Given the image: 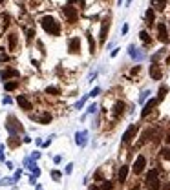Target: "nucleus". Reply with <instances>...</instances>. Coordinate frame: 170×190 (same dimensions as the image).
Segmentation results:
<instances>
[{
    "mask_svg": "<svg viewBox=\"0 0 170 190\" xmlns=\"http://www.w3.org/2000/svg\"><path fill=\"white\" fill-rule=\"evenodd\" d=\"M157 102H159L157 99H150V101H148V102L145 104V110H143V113H141V115H143V117H146V115H148V113H150V112H152V108L155 106V104H157Z\"/></svg>",
    "mask_w": 170,
    "mask_h": 190,
    "instance_id": "nucleus-14",
    "label": "nucleus"
},
{
    "mask_svg": "<svg viewBox=\"0 0 170 190\" xmlns=\"http://www.w3.org/2000/svg\"><path fill=\"white\" fill-rule=\"evenodd\" d=\"M154 7L157 9V11H163V9H165V4H166V0H154Z\"/></svg>",
    "mask_w": 170,
    "mask_h": 190,
    "instance_id": "nucleus-21",
    "label": "nucleus"
},
{
    "mask_svg": "<svg viewBox=\"0 0 170 190\" xmlns=\"http://www.w3.org/2000/svg\"><path fill=\"white\" fill-rule=\"evenodd\" d=\"M33 38H35V29L29 26V28H26V42H28V44H31Z\"/></svg>",
    "mask_w": 170,
    "mask_h": 190,
    "instance_id": "nucleus-17",
    "label": "nucleus"
},
{
    "mask_svg": "<svg viewBox=\"0 0 170 190\" xmlns=\"http://www.w3.org/2000/svg\"><path fill=\"white\" fill-rule=\"evenodd\" d=\"M90 190H99V188H97V186H92V188H90Z\"/></svg>",
    "mask_w": 170,
    "mask_h": 190,
    "instance_id": "nucleus-32",
    "label": "nucleus"
},
{
    "mask_svg": "<svg viewBox=\"0 0 170 190\" xmlns=\"http://www.w3.org/2000/svg\"><path fill=\"white\" fill-rule=\"evenodd\" d=\"M62 13H64V17H66V20L70 24H75L77 20H79V11H77V7H73V6H64L62 7Z\"/></svg>",
    "mask_w": 170,
    "mask_h": 190,
    "instance_id": "nucleus-2",
    "label": "nucleus"
},
{
    "mask_svg": "<svg viewBox=\"0 0 170 190\" xmlns=\"http://www.w3.org/2000/svg\"><path fill=\"white\" fill-rule=\"evenodd\" d=\"M46 93H51V95H59V93H60V90H59V88H55V86H48V88H46Z\"/></svg>",
    "mask_w": 170,
    "mask_h": 190,
    "instance_id": "nucleus-24",
    "label": "nucleus"
},
{
    "mask_svg": "<svg viewBox=\"0 0 170 190\" xmlns=\"http://www.w3.org/2000/svg\"><path fill=\"white\" fill-rule=\"evenodd\" d=\"M157 38H159V42H163V44H168V42H170L168 29H166V26H165L163 22L157 24Z\"/></svg>",
    "mask_w": 170,
    "mask_h": 190,
    "instance_id": "nucleus-7",
    "label": "nucleus"
},
{
    "mask_svg": "<svg viewBox=\"0 0 170 190\" xmlns=\"http://www.w3.org/2000/svg\"><path fill=\"white\" fill-rule=\"evenodd\" d=\"M145 165H146V159H145L143 155H139V157H137V161H135V165H134V172L135 174H141L145 170Z\"/></svg>",
    "mask_w": 170,
    "mask_h": 190,
    "instance_id": "nucleus-11",
    "label": "nucleus"
},
{
    "mask_svg": "<svg viewBox=\"0 0 170 190\" xmlns=\"http://www.w3.org/2000/svg\"><path fill=\"white\" fill-rule=\"evenodd\" d=\"M135 132H137V124H132L130 128L124 132V135H123V141H124V143H128V141L132 139V137L135 135Z\"/></svg>",
    "mask_w": 170,
    "mask_h": 190,
    "instance_id": "nucleus-13",
    "label": "nucleus"
},
{
    "mask_svg": "<svg viewBox=\"0 0 170 190\" xmlns=\"http://www.w3.org/2000/svg\"><path fill=\"white\" fill-rule=\"evenodd\" d=\"M148 71H150V77H152L154 80H161V77H163V70H161V66H159V64H155V62H154Z\"/></svg>",
    "mask_w": 170,
    "mask_h": 190,
    "instance_id": "nucleus-8",
    "label": "nucleus"
},
{
    "mask_svg": "<svg viewBox=\"0 0 170 190\" xmlns=\"http://www.w3.org/2000/svg\"><path fill=\"white\" fill-rule=\"evenodd\" d=\"M68 51L73 55H79L81 53V38L79 37H71L68 40Z\"/></svg>",
    "mask_w": 170,
    "mask_h": 190,
    "instance_id": "nucleus-6",
    "label": "nucleus"
},
{
    "mask_svg": "<svg viewBox=\"0 0 170 190\" xmlns=\"http://www.w3.org/2000/svg\"><path fill=\"white\" fill-rule=\"evenodd\" d=\"M7 49L11 51V53H15L18 49V31H15V29L7 33Z\"/></svg>",
    "mask_w": 170,
    "mask_h": 190,
    "instance_id": "nucleus-3",
    "label": "nucleus"
},
{
    "mask_svg": "<svg viewBox=\"0 0 170 190\" xmlns=\"http://www.w3.org/2000/svg\"><path fill=\"white\" fill-rule=\"evenodd\" d=\"M99 93H101V88H93V91L88 95V97H95V95H99Z\"/></svg>",
    "mask_w": 170,
    "mask_h": 190,
    "instance_id": "nucleus-27",
    "label": "nucleus"
},
{
    "mask_svg": "<svg viewBox=\"0 0 170 190\" xmlns=\"http://www.w3.org/2000/svg\"><path fill=\"white\" fill-rule=\"evenodd\" d=\"M39 26L44 29L48 35H51V37H59L60 31H62L60 22H59V20L53 17V15H42V17L39 18Z\"/></svg>",
    "mask_w": 170,
    "mask_h": 190,
    "instance_id": "nucleus-1",
    "label": "nucleus"
},
{
    "mask_svg": "<svg viewBox=\"0 0 170 190\" xmlns=\"http://www.w3.org/2000/svg\"><path fill=\"white\" fill-rule=\"evenodd\" d=\"M124 108H126V104H124L123 101L115 102V106H113V115H115V117H119V115H123V113H124Z\"/></svg>",
    "mask_w": 170,
    "mask_h": 190,
    "instance_id": "nucleus-16",
    "label": "nucleus"
},
{
    "mask_svg": "<svg viewBox=\"0 0 170 190\" xmlns=\"http://www.w3.org/2000/svg\"><path fill=\"white\" fill-rule=\"evenodd\" d=\"M17 102H18V106L20 108H22V110H31V101L26 97V95H18V97H17Z\"/></svg>",
    "mask_w": 170,
    "mask_h": 190,
    "instance_id": "nucleus-9",
    "label": "nucleus"
},
{
    "mask_svg": "<svg viewBox=\"0 0 170 190\" xmlns=\"http://www.w3.org/2000/svg\"><path fill=\"white\" fill-rule=\"evenodd\" d=\"M86 37H88V42H90V53L93 55V53H95V42H93L92 35H86Z\"/></svg>",
    "mask_w": 170,
    "mask_h": 190,
    "instance_id": "nucleus-25",
    "label": "nucleus"
},
{
    "mask_svg": "<svg viewBox=\"0 0 170 190\" xmlns=\"http://www.w3.org/2000/svg\"><path fill=\"white\" fill-rule=\"evenodd\" d=\"M139 37H141V40H143V44L145 46H150L152 44V38H150V35H148V31H141V33H139Z\"/></svg>",
    "mask_w": 170,
    "mask_h": 190,
    "instance_id": "nucleus-18",
    "label": "nucleus"
},
{
    "mask_svg": "<svg viewBox=\"0 0 170 190\" xmlns=\"http://www.w3.org/2000/svg\"><path fill=\"white\" fill-rule=\"evenodd\" d=\"M95 110H97V106L93 104V106H90V110H88V112H90V113H95Z\"/></svg>",
    "mask_w": 170,
    "mask_h": 190,
    "instance_id": "nucleus-30",
    "label": "nucleus"
},
{
    "mask_svg": "<svg viewBox=\"0 0 170 190\" xmlns=\"http://www.w3.org/2000/svg\"><path fill=\"white\" fill-rule=\"evenodd\" d=\"M4 88H6L7 91H13V90H17V88H18V80H13V82L9 80V82H6V84H4Z\"/></svg>",
    "mask_w": 170,
    "mask_h": 190,
    "instance_id": "nucleus-20",
    "label": "nucleus"
},
{
    "mask_svg": "<svg viewBox=\"0 0 170 190\" xmlns=\"http://www.w3.org/2000/svg\"><path fill=\"white\" fill-rule=\"evenodd\" d=\"M126 175H128V166H121V170H119V183L126 181Z\"/></svg>",
    "mask_w": 170,
    "mask_h": 190,
    "instance_id": "nucleus-19",
    "label": "nucleus"
},
{
    "mask_svg": "<svg viewBox=\"0 0 170 190\" xmlns=\"http://www.w3.org/2000/svg\"><path fill=\"white\" fill-rule=\"evenodd\" d=\"M154 18H155L154 9H148L146 11V24H154Z\"/></svg>",
    "mask_w": 170,
    "mask_h": 190,
    "instance_id": "nucleus-23",
    "label": "nucleus"
},
{
    "mask_svg": "<svg viewBox=\"0 0 170 190\" xmlns=\"http://www.w3.org/2000/svg\"><path fill=\"white\" fill-rule=\"evenodd\" d=\"M166 143H168V144H170V133H168V135H166Z\"/></svg>",
    "mask_w": 170,
    "mask_h": 190,
    "instance_id": "nucleus-31",
    "label": "nucleus"
},
{
    "mask_svg": "<svg viewBox=\"0 0 170 190\" xmlns=\"http://www.w3.org/2000/svg\"><path fill=\"white\" fill-rule=\"evenodd\" d=\"M2 2H6V0H0V4H2Z\"/></svg>",
    "mask_w": 170,
    "mask_h": 190,
    "instance_id": "nucleus-33",
    "label": "nucleus"
},
{
    "mask_svg": "<svg viewBox=\"0 0 170 190\" xmlns=\"http://www.w3.org/2000/svg\"><path fill=\"white\" fill-rule=\"evenodd\" d=\"M9 20H11V17H9L7 13H2V15H0V35H2L4 31L9 28Z\"/></svg>",
    "mask_w": 170,
    "mask_h": 190,
    "instance_id": "nucleus-10",
    "label": "nucleus"
},
{
    "mask_svg": "<svg viewBox=\"0 0 170 190\" xmlns=\"http://www.w3.org/2000/svg\"><path fill=\"white\" fill-rule=\"evenodd\" d=\"M17 75H18V71H17V70H13V68H7V70H4L2 73H0L2 80H7L9 77H17Z\"/></svg>",
    "mask_w": 170,
    "mask_h": 190,
    "instance_id": "nucleus-15",
    "label": "nucleus"
},
{
    "mask_svg": "<svg viewBox=\"0 0 170 190\" xmlns=\"http://www.w3.org/2000/svg\"><path fill=\"white\" fill-rule=\"evenodd\" d=\"M108 31H110V17H106L102 22H101V31H99V44H104L106 37H108Z\"/></svg>",
    "mask_w": 170,
    "mask_h": 190,
    "instance_id": "nucleus-5",
    "label": "nucleus"
},
{
    "mask_svg": "<svg viewBox=\"0 0 170 190\" xmlns=\"http://www.w3.org/2000/svg\"><path fill=\"white\" fill-rule=\"evenodd\" d=\"M148 95H150V91H148V90H146V91H143V93H141V97H139V101L143 102V101H145V99L148 97Z\"/></svg>",
    "mask_w": 170,
    "mask_h": 190,
    "instance_id": "nucleus-28",
    "label": "nucleus"
},
{
    "mask_svg": "<svg viewBox=\"0 0 170 190\" xmlns=\"http://www.w3.org/2000/svg\"><path fill=\"white\" fill-rule=\"evenodd\" d=\"M157 175H159V170H157V168L150 170V172H148V175H146V183H148V188H150V190H159Z\"/></svg>",
    "mask_w": 170,
    "mask_h": 190,
    "instance_id": "nucleus-4",
    "label": "nucleus"
},
{
    "mask_svg": "<svg viewBox=\"0 0 170 190\" xmlns=\"http://www.w3.org/2000/svg\"><path fill=\"white\" fill-rule=\"evenodd\" d=\"M112 186H113V185H112V183L108 181V183H104V186H102V190H112Z\"/></svg>",
    "mask_w": 170,
    "mask_h": 190,
    "instance_id": "nucleus-29",
    "label": "nucleus"
},
{
    "mask_svg": "<svg viewBox=\"0 0 170 190\" xmlns=\"http://www.w3.org/2000/svg\"><path fill=\"white\" fill-rule=\"evenodd\" d=\"M161 154H163L165 159H168V161H170V148H163V152H161Z\"/></svg>",
    "mask_w": 170,
    "mask_h": 190,
    "instance_id": "nucleus-26",
    "label": "nucleus"
},
{
    "mask_svg": "<svg viewBox=\"0 0 170 190\" xmlns=\"http://www.w3.org/2000/svg\"><path fill=\"white\" fill-rule=\"evenodd\" d=\"M128 53H130V57H132V59H137V60L145 59V53H141V51L137 49L134 44H130V46H128Z\"/></svg>",
    "mask_w": 170,
    "mask_h": 190,
    "instance_id": "nucleus-12",
    "label": "nucleus"
},
{
    "mask_svg": "<svg viewBox=\"0 0 170 190\" xmlns=\"http://www.w3.org/2000/svg\"><path fill=\"white\" fill-rule=\"evenodd\" d=\"M166 91H168V90H166V86H161V88H159V91H157V97H155V99H157L159 102H161V101L165 99V95H166Z\"/></svg>",
    "mask_w": 170,
    "mask_h": 190,
    "instance_id": "nucleus-22",
    "label": "nucleus"
}]
</instances>
